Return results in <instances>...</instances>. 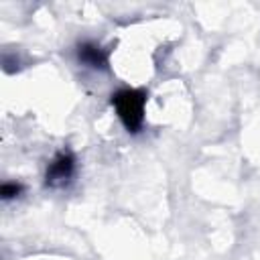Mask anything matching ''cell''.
Listing matches in <instances>:
<instances>
[{
	"instance_id": "obj_1",
	"label": "cell",
	"mask_w": 260,
	"mask_h": 260,
	"mask_svg": "<svg viewBox=\"0 0 260 260\" xmlns=\"http://www.w3.org/2000/svg\"><path fill=\"white\" fill-rule=\"evenodd\" d=\"M146 93L142 89H120L112 95V106L128 132H138L144 122Z\"/></svg>"
},
{
	"instance_id": "obj_2",
	"label": "cell",
	"mask_w": 260,
	"mask_h": 260,
	"mask_svg": "<svg viewBox=\"0 0 260 260\" xmlns=\"http://www.w3.org/2000/svg\"><path fill=\"white\" fill-rule=\"evenodd\" d=\"M73 156L71 152H59L55 156V160L49 165V171H47V185L51 187H59V185H65L69 181V177L73 175Z\"/></svg>"
},
{
	"instance_id": "obj_3",
	"label": "cell",
	"mask_w": 260,
	"mask_h": 260,
	"mask_svg": "<svg viewBox=\"0 0 260 260\" xmlns=\"http://www.w3.org/2000/svg\"><path fill=\"white\" fill-rule=\"evenodd\" d=\"M77 57L87 67H93V69H106L108 67V53L95 43H81L77 49Z\"/></svg>"
},
{
	"instance_id": "obj_4",
	"label": "cell",
	"mask_w": 260,
	"mask_h": 260,
	"mask_svg": "<svg viewBox=\"0 0 260 260\" xmlns=\"http://www.w3.org/2000/svg\"><path fill=\"white\" fill-rule=\"evenodd\" d=\"M0 193H2V197H4V199L16 197V195L20 193V185H16V183H4V185H2V189H0Z\"/></svg>"
}]
</instances>
